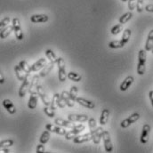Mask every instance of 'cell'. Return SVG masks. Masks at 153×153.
<instances>
[{"label":"cell","mask_w":153,"mask_h":153,"mask_svg":"<svg viewBox=\"0 0 153 153\" xmlns=\"http://www.w3.org/2000/svg\"><path fill=\"white\" fill-rule=\"evenodd\" d=\"M144 0H136V10L138 13H142L144 9Z\"/></svg>","instance_id":"cell-42"},{"label":"cell","mask_w":153,"mask_h":153,"mask_svg":"<svg viewBox=\"0 0 153 153\" xmlns=\"http://www.w3.org/2000/svg\"><path fill=\"white\" fill-rule=\"evenodd\" d=\"M131 34H132V31L130 29H126L124 30L123 35H122V39H121L124 44H126L129 41V39L131 38Z\"/></svg>","instance_id":"cell-33"},{"label":"cell","mask_w":153,"mask_h":153,"mask_svg":"<svg viewBox=\"0 0 153 153\" xmlns=\"http://www.w3.org/2000/svg\"><path fill=\"white\" fill-rule=\"evenodd\" d=\"M128 8L133 11L136 8V0H128Z\"/></svg>","instance_id":"cell-43"},{"label":"cell","mask_w":153,"mask_h":153,"mask_svg":"<svg viewBox=\"0 0 153 153\" xmlns=\"http://www.w3.org/2000/svg\"><path fill=\"white\" fill-rule=\"evenodd\" d=\"M152 53H153V48H152Z\"/></svg>","instance_id":"cell-51"},{"label":"cell","mask_w":153,"mask_h":153,"mask_svg":"<svg viewBox=\"0 0 153 153\" xmlns=\"http://www.w3.org/2000/svg\"><path fill=\"white\" fill-rule=\"evenodd\" d=\"M0 152L3 153H7L9 152V149L8 148H0Z\"/></svg>","instance_id":"cell-48"},{"label":"cell","mask_w":153,"mask_h":153,"mask_svg":"<svg viewBox=\"0 0 153 153\" xmlns=\"http://www.w3.org/2000/svg\"><path fill=\"white\" fill-rule=\"evenodd\" d=\"M126 44L123 43L122 40H113L111 42L109 43V46L111 48H113V49H117V48H122L124 47Z\"/></svg>","instance_id":"cell-30"},{"label":"cell","mask_w":153,"mask_h":153,"mask_svg":"<svg viewBox=\"0 0 153 153\" xmlns=\"http://www.w3.org/2000/svg\"><path fill=\"white\" fill-rule=\"evenodd\" d=\"M68 78L73 82H80L81 79H82V76H80L79 74H77L76 72H73V71H71L68 73Z\"/></svg>","instance_id":"cell-32"},{"label":"cell","mask_w":153,"mask_h":153,"mask_svg":"<svg viewBox=\"0 0 153 153\" xmlns=\"http://www.w3.org/2000/svg\"><path fill=\"white\" fill-rule=\"evenodd\" d=\"M139 118H140V114H139V113H134V114H132L131 116H129V117L124 119V120L121 122L120 126H121L122 128H126V127H128L130 125H132L133 123L136 122Z\"/></svg>","instance_id":"cell-7"},{"label":"cell","mask_w":153,"mask_h":153,"mask_svg":"<svg viewBox=\"0 0 153 153\" xmlns=\"http://www.w3.org/2000/svg\"><path fill=\"white\" fill-rule=\"evenodd\" d=\"M76 102L78 104H80L83 107H85V108H87L89 110H94V107H95V104L94 103V102H91V101L86 100V99L82 98V97H77Z\"/></svg>","instance_id":"cell-13"},{"label":"cell","mask_w":153,"mask_h":153,"mask_svg":"<svg viewBox=\"0 0 153 153\" xmlns=\"http://www.w3.org/2000/svg\"><path fill=\"white\" fill-rule=\"evenodd\" d=\"M61 96H62V98L63 99V101L65 102V103H66V105H67L68 107L71 108V107L74 106V101L71 99V95H70V93H68V92H66V91H63V92L62 93Z\"/></svg>","instance_id":"cell-22"},{"label":"cell","mask_w":153,"mask_h":153,"mask_svg":"<svg viewBox=\"0 0 153 153\" xmlns=\"http://www.w3.org/2000/svg\"><path fill=\"white\" fill-rule=\"evenodd\" d=\"M19 65L22 68V70H23L27 74H30V72L32 71H31V66H30L26 61H21Z\"/></svg>","instance_id":"cell-34"},{"label":"cell","mask_w":153,"mask_h":153,"mask_svg":"<svg viewBox=\"0 0 153 153\" xmlns=\"http://www.w3.org/2000/svg\"><path fill=\"white\" fill-rule=\"evenodd\" d=\"M58 106H59V108H61V109H63V108H65V106H66V103H65V102L63 101V99L62 98L61 94H60L59 97H58Z\"/></svg>","instance_id":"cell-44"},{"label":"cell","mask_w":153,"mask_h":153,"mask_svg":"<svg viewBox=\"0 0 153 153\" xmlns=\"http://www.w3.org/2000/svg\"><path fill=\"white\" fill-rule=\"evenodd\" d=\"M38 91L36 92H32L30 93V97L29 99V102H28V107L29 109L30 110H35L37 108V105H38Z\"/></svg>","instance_id":"cell-12"},{"label":"cell","mask_w":153,"mask_h":153,"mask_svg":"<svg viewBox=\"0 0 153 153\" xmlns=\"http://www.w3.org/2000/svg\"><path fill=\"white\" fill-rule=\"evenodd\" d=\"M144 9L147 12H152V13H153V4H147Z\"/></svg>","instance_id":"cell-46"},{"label":"cell","mask_w":153,"mask_h":153,"mask_svg":"<svg viewBox=\"0 0 153 153\" xmlns=\"http://www.w3.org/2000/svg\"><path fill=\"white\" fill-rule=\"evenodd\" d=\"M3 106L4 107V109L8 111V113L10 114H14L16 112V108L14 106V104L13 103V102L9 99H4L3 101Z\"/></svg>","instance_id":"cell-16"},{"label":"cell","mask_w":153,"mask_h":153,"mask_svg":"<svg viewBox=\"0 0 153 153\" xmlns=\"http://www.w3.org/2000/svg\"><path fill=\"white\" fill-rule=\"evenodd\" d=\"M153 48V30H152L149 34H148V38L147 41L145 44V50L146 51H152Z\"/></svg>","instance_id":"cell-25"},{"label":"cell","mask_w":153,"mask_h":153,"mask_svg":"<svg viewBox=\"0 0 153 153\" xmlns=\"http://www.w3.org/2000/svg\"><path fill=\"white\" fill-rule=\"evenodd\" d=\"M57 66H58V77L59 80L61 82H64L66 80V78L68 77V75L66 73V65H65V62L62 57H59L56 62Z\"/></svg>","instance_id":"cell-2"},{"label":"cell","mask_w":153,"mask_h":153,"mask_svg":"<svg viewBox=\"0 0 153 153\" xmlns=\"http://www.w3.org/2000/svg\"><path fill=\"white\" fill-rule=\"evenodd\" d=\"M68 119L72 122H85L87 121L88 116L84 114H70L68 116Z\"/></svg>","instance_id":"cell-14"},{"label":"cell","mask_w":153,"mask_h":153,"mask_svg":"<svg viewBox=\"0 0 153 153\" xmlns=\"http://www.w3.org/2000/svg\"><path fill=\"white\" fill-rule=\"evenodd\" d=\"M39 77H40V76H38V75H35V76L32 77L30 88V91H29L30 93H32V92H36V91H37L38 86V80H39Z\"/></svg>","instance_id":"cell-26"},{"label":"cell","mask_w":153,"mask_h":153,"mask_svg":"<svg viewBox=\"0 0 153 153\" xmlns=\"http://www.w3.org/2000/svg\"><path fill=\"white\" fill-rule=\"evenodd\" d=\"M59 95H60V94H58V93H55L53 94V100H52L51 105H50V107L52 109H53V110H56L59 107L58 106V97H59Z\"/></svg>","instance_id":"cell-35"},{"label":"cell","mask_w":153,"mask_h":153,"mask_svg":"<svg viewBox=\"0 0 153 153\" xmlns=\"http://www.w3.org/2000/svg\"><path fill=\"white\" fill-rule=\"evenodd\" d=\"M150 133H151V126L148 124L143 125V131H142V134H141V143L145 144L148 143L149 141V136H150Z\"/></svg>","instance_id":"cell-11"},{"label":"cell","mask_w":153,"mask_h":153,"mask_svg":"<svg viewBox=\"0 0 153 153\" xmlns=\"http://www.w3.org/2000/svg\"><path fill=\"white\" fill-rule=\"evenodd\" d=\"M45 65H46V59L45 58H40L31 66V71L33 72H37L38 71L42 70Z\"/></svg>","instance_id":"cell-18"},{"label":"cell","mask_w":153,"mask_h":153,"mask_svg":"<svg viewBox=\"0 0 153 153\" xmlns=\"http://www.w3.org/2000/svg\"><path fill=\"white\" fill-rule=\"evenodd\" d=\"M88 125H89V129L90 132H94L96 130V121L94 118H89L88 119Z\"/></svg>","instance_id":"cell-41"},{"label":"cell","mask_w":153,"mask_h":153,"mask_svg":"<svg viewBox=\"0 0 153 153\" xmlns=\"http://www.w3.org/2000/svg\"><path fill=\"white\" fill-rule=\"evenodd\" d=\"M14 72H15V75L17 76L18 80H20V81H23L27 76V73L22 70V68L20 65H15Z\"/></svg>","instance_id":"cell-21"},{"label":"cell","mask_w":153,"mask_h":153,"mask_svg":"<svg viewBox=\"0 0 153 153\" xmlns=\"http://www.w3.org/2000/svg\"><path fill=\"white\" fill-rule=\"evenodd\" d=\"M37 91H38L39 98L41 99V101H42L43 104H44L45 106H50V105H51V101H50V99L48 98V96L46 95V94H45V92L44 88H43L41 85H38Z\"/></svg>","instance_id":"cell-10"},{"label":"cell","mask_w":153,"mask_h":153,"mask_svg":"<svg viewBox=\"0 0 153 153\" xmlns=\"http://www.w3.org/2000/svg\"><path fill=\"white\" fill-rule=\"evenodd\" d=\"M134 83V76H128L125 78V80L120 85V90L121 91H126Z\"/></svg>","instance_id":"cell-19"},{"label":"cell","mask_w":153,"mask_h":153,"mask_svg":"<svg viewBox=\"0 0 153 153\" xmlns=\"http://www.w3.org/2000/svg\"><path fill=\"white\" fill-rule=\"evenodd\" d=\"M30 74H27L25 79L22 81V84L19 89V96L20 97H24L25 94L30 91V85H31V80H30Z\"/></svg>","instance_id":"cell-3"},{"label":"cell","mask_w":153,"mask_h":153,"mask_svg":"<svg viewBox=\"0 0 153 153\" xmlns=\"http://www.w3.org/2000/svg\"><path fill=\"white\" fill-rule=\"evenodd\" d=\"M149 97H150V100H151V102H152V105L153 107V90L150 91L149 93Z\"/></svg>","instance_id":"cell-47"},{"label":"cell","mask_w":153,"mask_h":153,"mask_svg":"<svg viewBox=\"0 0 153 153\" xmlns=\"http://www.w3.org/2000/svg\"><path fill=\"white\" fill-rule=\"evenodd\" d=\"M123 30V24H117L111 29V34L112 35H117Z\"/></svg>","instance_id":"cell-38"},{"label":"cell","mask_w":153,"mask_h":153,"mask_svg":"<svg viewBox=\"0 0 153 153\" xmlns=\"http://www.w3.org/2000/svg\"><path fill=\"white\" fill-rule=\"evenodd\" d=\"M102 140H103L105 151L107 152H113V144H112V142H111V139L110 133L108 131L104 130L103 135H102Z\"/></svg>","instance_id":"cell-6"},{"label":"cell","mask_w":153,"mask_h":153,"mask_svg":"<svg viewBox=\"0 0 153 153\" xmlns=\"http://www.w3.org/2000/svg\"><path fill=\"white\" fill-rule=\"evenodd\" d=\"M121 1H122V2H127L128 0H121Z\"/></svg>","instance_id":"cell-50"},{"label":"cell","mask_w":153,"mask_h":153,"mask_svg":"<svg viewBox=\"0 0 153 153\" xmlns=\"http://www.w3.org/2000/svg\"><path fill=\"white\" fill-rule=\"evenodd\" d=\"M54 64L55 63H53V62H50L48 64H46L42 70H41V71H40V74H39V76H42V77H44V76H47L50 72H51V71L53 69V66H54Z\"/></svg>","instance_id":"cell-23"},{"label":"cell","mask_w":153,"mask_h":153,"mask_svg":"<svg viewBox=\"0 0 153 153\" xmlns=\"http://www.w3.org/2000/svg\"><path fill=\"white\" fill-rule=\"evenodd\" d=\"M109 116H110V111L108 109H104L102 111V114L100 117V125L102 126H104L107 124L108 122V119H109Z\"/></svg>","instance_id":"cell-24"},{"label":"cell","mask_w":153,"mask_h":153,"mask_svg":"<svg viewBox=\"0 0 153 153\" xmlns=\"http://www.w3.org/2000/svg\"><path fill=\"white\" fill-rule=\"evenodd\" d=\"M13 145V140H4L0 143V148H9Z\"/></svg>","instance_id":"cell-39"},{"label":"cell","mask_w":153,"mask_h":153,"mask_svg":"<svg viewBox=\"0 0 153 153\" xmlns=\"http://www.w3.org/2000/svg\"><path fill=\"white\" fill-rule=\"evenodd\" d=\"M94 132H90L88 134H85L82 135H77L74 139H73V143H83L85 142H89L91 140H93L94 138Z\"/></svg>","instance_id":"cell-8"},{"label":"cell","mask_w":153,"mask_h":153,"mask_svg":"<svg viewBox=\"0 0 153 153\" xmlns=\"http://www.w3.org/2000/svg\"><path fill=\"white\" fill-rule=\"evenodd\" d=\"M45 152V147L43 145V143L38 144L37 147V153H44Z\"/></svg>","instance_id":"cell-45"},{"label":"cell","mask_w":153,"mask_h":153,"mask_svg":"<svg viewBox=\"0 0 153 153\" xmlns=\"http://www.w3.org/2000/svg\"><path fill=\"white\" fill-rule=\"evenodd\" d=\"M12 31H13V25L7 26V27L4 28L3 30H1V32H0V37H1V38H6L8 36L11 35Z\"/></svg>","instance_id":"cell-28"},{"label":"cell","mask_w":153,"mask_h":153,"mask_svg":"<svg viewBox=\"0 0 153 153\" xmlns=\"http://www.w3.org/2000/svg\"><path fill=\"white\" fill-rule=\"evenodd\" d=\"M133 17V13L132 12H127L126 13H124L122 16H120L119 18V23L121 24H125L127 22H129Z\"/></svg>","instance_id":"cell-27"},{"label":"cell","mask_w":153,"mask_h":153,"mask_svg":"<svg viewBox=\"0 0 153 153\" xmlns=\"http://www.w3.org/2000/svg\"><path fill=\"white\" fill-rule=\"evenodd\" d=\"M54 111H55V110L52 109L50 106H45V107H44V112L45 113V115H46L47 117H51V118L54 117V116H55Z\"/></svg>","instance_id":"cell-36"},{"label":"cell","mask_w":153,"mask_h":153,"mask_svg":"<svg viewBox=\"0 0 153 153\" xmlns=\"http://www.w3.org/2000/svg\"><path fill=\"white\" fill-rule=\"evenodd\" d=\"M49 20L46 14H34L31 16L30 21L33 23H40V22H46Z\"/></svg>","instance_id":"cell-20"},{"label":"cell","mask_w":153,"mask_h":153,"mask_svg":"<svg viewBox=\"0 0 153 153\" xmlns=\"http://www.w3.org/2000/svg\"><path fill=\"white\" fill-rule=\"evenodd\" d=\"M45 129L50 131V132H52V133L58 134L60 135H65L67 134V131L64 128H62L60 126H58V125L55 126V125H52V124H47L45 126Z\"/></svg>","instance_id":"cell-9"},{"label":"cell","mask_w":153,"mask_h":153,"mask_svg":"<svg viewBox=\"0 0 153 153\" xmlns=\"http://www.w3.org/2000/svg\"><path fill=\"white\" fill-rule=\"evenodd\" d=\"M12 25H13V32H14L15 38H17L18 40H22L23 39V33H22V28H21L20 20L17 17L13 19Z\"/></svg>","instance_id":"cell-5"},{"label":"cell","mask_w":153,"mask_h":153,"mask_svg":"<svg viewBox=\"0 0 153 153\" xmlns=\"http://www.w3.org/2000/svg\"><path fill=\"white\" fill-rule=\"evenodd\" d=\"M85 129V126L84 125H82V124L76 125L74 127L71 128V131L68 132L65 134V138L67 140H73L76 136H77L78 134H80L81 132H83Z\"/></svg>","instance_id":"cell-4"},{"label":"cell","mask_w":153,"mask_h":153,"mask_svg":"<svg viewBox=\"0 0 153 153\" xmlns=\"http://www.w3.org/2000/svg\"><path fill=\"white\" fill-rule=\"evenodd\" d=\"M54 123L60 126H63V127H66V128H72L74 127L76 125L73 124L72 121L71 120H65V119H62V118H55L54 120Z\"/></svg>","instance_id":"cell-17"},{"label":"cell","mask_w":153,"mask_h":153,"mask_svg":"<svg viewBox=\"0 0 153 153\" xmlns=\"http://www.w3.org/2000/svg\"><path fill=\"white\" fill-rule=\"evenodd\" d=\"M103 132H104V129L102 127H97L95 131H94V138H93V142L95 144H99L101 140L102 139V135H103Z\"/></svg>","instance_id":"cell-15"},{"label":"cell","mask_w":153,"mask_h":153,"mask_svg":"<svg viewBox=\"0 0 153 153\" xmlns=\"http://www.w3.org/2000/svg\"><path fill=\"white\" fill-rule=\"evenodd\" d=\"M45 56H46V58H47L50 62H53V63H56V62H57L58 58H56L55 53H54L51 49H47V50L45 51Z\"/></svg>","instance_id":"cell-29"},{"label":"cell","mask_w":153,"mask_h":153,"mask_svg":"<svg viewBox=\"0 0 153 153\" xmlns=\"http://www.w3.org/2000/svg\"><path fill=\"white\" fill-rule=\"evenodd\" d=\"M50 139V131L46 130V131H44L39 138V142L40 143H43V144H45Z\"/></svg>","instance_id":"cell-31"},{"label":"cell","mask_w":153,"mask_h":153,"mask_svg":"<svg viewBox=\"0 0 153 153\" xmlns=\"http://www.w3.org/2000/svg\"><path fill=\"white\" fill-rule=\"evenodd\" d=\"M4 82V76L3 73H0V84H3Z\"/></svg>","instance_id":"cell-49"},{"label":"cell","mask_w":153,"mask_h":153,"mask_svg":"<svg viewBox=\"0 0 153 153\" xmlns=\"http://www.w3.org/2000/svg\"><path fill=\"white\" fill-rule=\"evenodd\" d=\"M10 18L9 17H5V18H4L2 21H1V22H0V30H3L4 28H6L7 26H9V23H10Z\"/></svg>","instance_id":"cell-40"},{"label":"cell","mask_w":153,"mask_h":153,"mask_svg":"<svg viewBox=\"0 0 153 153\" xmlns=\"http://www.w3.org/2000/svg\"><path fill=\"white\" fill-rule=\"evenodd\" d=\"M77 92H78V89L76 87V85H73L71 87V90H70V95L71 97V99L76 102V98H77Z\"/></svg>","instance_id":"cell-37"},{"label":"cell","mask_w":153,"mask_h":153,"mask_svg":"<svg viewBox=\"0 0 153 153\" xmlns=\"http://www.w3.org/2000/svg\"><path fill=\"white\" fill-rule=\"evenodd\" d=\"M147 51L145 49H141L138 53V65H137V73L140 76H143L146 71V59H147Z\"/></svg>","instance_id":"cell-1"}]
</instances>
